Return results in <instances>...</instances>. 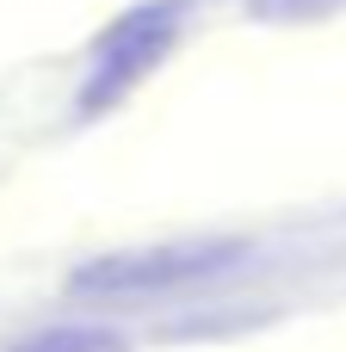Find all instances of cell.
I'll use <instances>...</instances> for the list:
<instances>
[{
    "instance_id": "1",
    "label": "cell",
    "mask_w": 346,
    "mask_h": 352,
    "mask_svg": "<svg viewBox=\"0 0 346 352\" xmlns=\"http://www.w3.org/2000/svg\"><path fill=\"white\" fill-rule=\"evenodd\" d=\"M248 248L241 241H180V248H136V254H99L87 260L68 291L74 297H155V291H180V285H204L217 272H229Z\"/></svg>"
},
{
    "instance_id": "2",
    "label": "cell",
    "mask_w": 346,
    "mask_h": 352,
    "mask_svg": "<svg viewBox=\"0 0 346 352\" xmlns=\"http://www.w3.org/2000/svg\"><path fill=\"white\" fill-rule=\"evenodd\" d=\"M173 31H180L173 0H155V6L124 12V19L99 37V50H93V74H87V87H80V111H87V118L111 111V105H118V99H124L161 56H167Z\"/></svg>"
},
{
    "instance_id": "3",
    "label": "cell",
    "mask_w": 346,
    "mask_h": 352,
    "mask_svg": "<svg viewBox=\"0 0 346 352\" xmlns=\"http://www.w3.org/2000/svg\"><path fill=\"white\" fill-rule=\"evenodd\" d=\"M130 340L118 328H93V322H74V328H43L31 340H19L12 352H124Z\"/></svg>"
},
{
    "instance_id": "4",
    "label": "cell",
    "mask_w": 346,
    "mask_h": 352,
    "mask_svg": "<svg viewBox=\"0 0 346 352\" xmlns=\"http://www.w3.org/2000/svg\"><path fill=\"white\" fill-rule=\"evenodd\" d=\"M328 6H340V0H254L260 19H316V12H328Z\"/></svg>"
}]
</instances>
